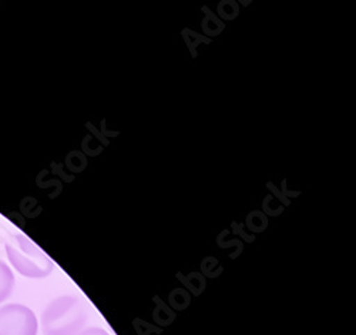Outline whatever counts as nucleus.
Wrapping results in <instances>:
<instances>
[{"mask_svg": "<svg viewBox=\"0 0 356 335\" xmlns=\"http://www.w3.org/2000/svg\"><path fill=\"white\" fill-rule=\"evenodd\" d=\"M88 320L87 304L77 295H60L51 299L42 313L43 335H77Z\"/></svg>", "mask_w": 356, "mask_h": 335, "instance_id": "f257e3e1", "label": "nucleus"}, {"mask_svg": "<svg viewBox=\"0 0 356 335\" xmlns=\"http://www.w3.org/2000/svg\"><path fill=\"white\" fill-rule=\"evenodd\" d=\"M77 335H110V334L104 328H100V327H88V328H84Z\"/></svg>", "mask_w": 356, "mask_h": 335, "instance_id": "39448f33", "label": "nucleus"}, {"mask_svg": "<svg viewBox=\"0 0 356 335\" xmlns=\"http://www.w3.org/2000/svg\"><path fill=\"white\" fill-rule=\"evenodd\" d=\"M36 314L23 304L0 307V335H38Z\"/></svg>", "mask_w": 356, "mask_h": 335, "instance_id": "7ed1b4c3", "label": "nucleus"}, {"mask_svg": "<svg viewBox=\"0 0 356 335\" xmlns=\"http://www.w3.org/2000/svg\"><path fill=\"white\" fill-rule=\"evenodd\" d=\"M5 250L9 263L23 277L46 279L54 268L51 258L23 233L13 234L5 242Z\"/></svg>", "mask_w": 356, "mask_h": 335, "instance_id": "f03ea898", "label": "nucleus"}, {"mask_svg": "<svg viewBox=\"0 0 356 335\" xmlns=\"http://www.w3.org/2000/svg\"><path fill=\"white\" fill-rule=\"evenodd\" d=\"M15 276L10 267L0 260V304L5 302L13 293L15 288Z\"/></svg>", "mask_w": 356, "mask_h": 335, "instance_id": "20e7f679", "label": "nucleus"}]
</instances>
